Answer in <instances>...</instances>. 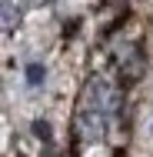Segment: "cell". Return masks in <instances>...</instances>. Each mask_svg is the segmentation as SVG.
Masks as SVG:
<instances>
[{
	"instance_id": "4",
	"label": "cell",
	"mask_w": 153,
	"mask_h": 157,
	"mask_svg": "<svg viewBox=\"0 0 153 157\" xmlns=\"http://www.w3.org/2000/svg\"><path fill=\"white\" fill-rule=\"evenodd\" d=\"M3 30H13V3L3 0Z\"/></svg>"
},
{
	"instance_id": "2",
	"label": "cell",
	"mask_w": 153,
	"mask_h": 157,
	"mask_svg": "<svg viewBox=\"0 0 153 157\" xmlns=\"http://www.w3.org/2000/svg\"><path fill=\"white\" fill-rule=\"evenodd\" d=\"M103 127H107V117H100L93 110H80L77 114V137L80 140H100Z\"/></svg>"
},
{
	"instance_id": "3",
	"label": "cell",
	"mask_w": 153,
	"mask_h": 157,
	"mask_svg": "<svg viewBox=\"0 0 153 157\" xmlns=\"http://www.w3.org/2000/svg\"><path fill=\"white\" fill-rule=\"evenodd\" d=\"M43 80H47V67H43V63H30V67H27V84H30V87H40Z\"/></svg>"
},
{
	"instance_id": "1",
	"label": "cell",
	"mask_w": 153,
	"mask_h": 157,
	"mask_svg": "<svg viewBox=\"0 0 153 157\" xmlns=\"http://www.w3.org/2000/svg\"><path fill=\"white\" fill-rule=\"evenodd\" d=\"M117 107H120V94H117V87H113L110 80L93 77L90 84L83 87V110H93V114L107 117V114H113Z\"/></svg>"
},
{
	"instance_id": "5",
	"label": "cell",
	"mask_w": 153,
	"mask_h": 157,
	"mask_svg": "<svg viewBox=\"0 0 153 157\" xmlns=\"http://www.w3.org/2000/svg\"><path fill=\"white\" fill-rule=\"evenodd\" d=\"M33 134H37L40 140H50V124H47V121H37V124H33Z\"/></svg>"
}]
</instances>
